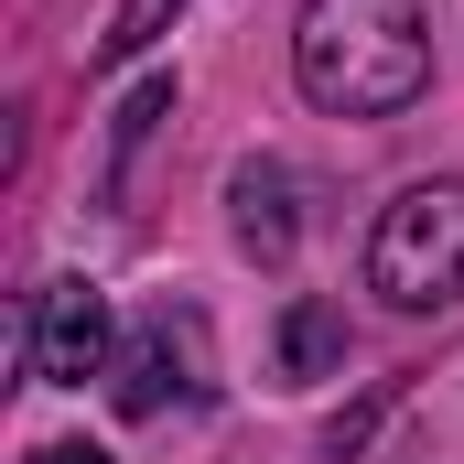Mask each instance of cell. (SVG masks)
Listing matches in <instances>:
<instances>
[{"mask_svg":"<svg viewBox=\"0 0 464 464\" xmlns=\"http://www.w3.org/2000/svg\"><path fill=\"white\" fill-rule=\"evenodd\" d=\"M292 87L324 119H400L432 87V22H421V0H303V22H292Z\"/></svg>","mask_w":464,"mask_h":464,"instance_id":"1","label":"cell"},{"mask_svg":"<svg viewBox=\"0 0 464 464\" xmlns=\"http://www.w3.org/2000/svg\"><path fill=\"white\" fill-rule=\"evenodd\" d=\"M367 281L400 303V314H443L464 292V173H432V184H411L378 237H367Z\"/></svg>","mask_w":464,"mask_h":464,"instance_id":"2","label":"cell"},{"mask_svg":"<svg viewBox=\"0 0 464 464\" xmlns=\"http://www.w3.org/2000/svg\"><path fill=\"white\" fill-rule=\"evenodd\" d=\"M22 356L44 389H87L109 367V292L98 281H44L33 314H22Z\"/></svg>","mask_w":464,"mask_h":464,"instance_id":"3","label":"cell"},{"mask_svg":"<svg viewBox=\"0 0 464 464\" xmlns=\"http://www.w3.org/2000/svg\"><path fill=\"white\" fill-rule=\"evenodd\" d=\"M109 400L130 411V421H162L173 400H206V314H173V303H162V314L130 335Z\"/></svg>","mask_w":464,"mask_h":464,"instance_id":"4","label":"cell"},{"mask_svg":"<svg viewBox=\"0 0 464 464\" xmlns=\"http://www.w3.org/2000/svg\"><path fill=\"white\" fill-rule=\"evenodd\" d=\"M227 206H237V248L248 259H292V173L281 162H237Z\"/></svg>","mask_w":464,"mask_h":464,"instance_id":"5","label":"cell"},{"mask_svg":"<svg viewBox=\"0 0 464 464\" xmlns=\"http://www.w3.org/2000/svg\"><path fill=\"white\" fill-rule=\"evenodd\" d=\"M335 356H346V314H335V303H292V314H281V367H292V378H324Z\"/></svg>","mask_w":464,"mask_h":464,"instance_id":"6","label":"cell"},{"mask_svg":"<svg viewBox=\"0 0 464 464\" xmlns=\"http://www.w3.org/2000/svg\"><path fill=\"white\" fill-rule=\"evenodd\" d=\"M173 11H184V0H119V11H109V33H98V65H130V54H151V44L173 33Z\"/></svg>","mask_w":464,"mask_h":464,"instance_id":"7","label":"cell"},{"mask_svg":"<svg viewBox=\"0 0 464 464\" xmlns=\"http://www.w3.org/2000/svg\"><path fill=\"white\" fill-rule=\"evenodd\" d=\"M151 119H173V76H140V87L119 98V162H130V151L151 140Z\"/></svg>","mask_w":464,"mask_h":464,"instance_id":"8","label":"cell"},{"mask_svg":"<svg viewBox=\"0 0 464 464\" xmlns=\"http://www.w3.org/2000/svg\"><path fill=\"white\" fill-rule=\"evenodd\" d=\"M33 464H109V454H98V443H44Z\"/></svg>","mask_w":464,"mask_h":464,"instance_id":"9","label":"cell"}]
</instances>
